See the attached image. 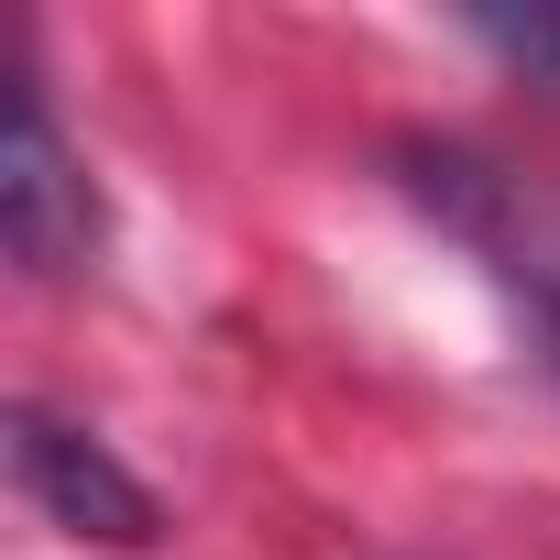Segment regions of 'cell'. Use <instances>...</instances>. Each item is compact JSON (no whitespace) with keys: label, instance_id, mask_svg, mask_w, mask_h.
Masks as SVG:
<instances>
[{"label":"cell","instance_id":"obj_4","mask_svg":"<svg viewBox=\"0 0 560 560\" xmlns=\"http://www.w3.org/2000/svg\"><path fill=\"white\" fill-rule=\"evenodd\" d=\"M538 341H549V374H560V287H538Z\"/></svg>","mask_w":560,"mask_h":560},{"label":"cell","instance_id":"obj_3","mask_svg":"<svg viewBox=\"0 0 560 560\" xmlns=\"http://www.w3.org/2000/svg\"><path fill=\"white\" fill-rule=\"evenodd\" d=\"M472 45H494L516 78L560 89V0H527V12H472Z\"/></svg>","mask_w":560,"mask_h":560},{"label":"cell","instance_id":"obj_2","mask_svg":"<svg viewBox=\"0 0 560 560\" xmlns=\"http://www.w3.org/2000/svg\"><path fill=\"white\" fill-rule=\"evenodd\" d=\"M12 483L67 527V538H89V549H154L165 538V505H154V483L100 440V429H78V418H56V407H12Z\"/></svg>","mask_w":560,"mask_h":560},{"label":"cell","instance_id":"obj_1","mask_svg":"<svg viewBox=\"0 0 560 560\" xmlns=\"http://www.w3.org/2000/svg\"><path fill=\"white\" fill-rule=\"evenodd\" d=\"M0 242H12V264L34 275V287H67V275H89V253H100V187H89L78 143L56 132L34 67H12V132H0Z\"/></svg>","mask_w":560,"mask_h":560}]
</instances>
